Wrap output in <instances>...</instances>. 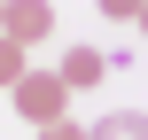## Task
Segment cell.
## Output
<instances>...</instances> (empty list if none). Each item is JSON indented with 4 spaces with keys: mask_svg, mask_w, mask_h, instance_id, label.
I'll use <instances>...</instances> for the list:
<instances>
[{
    "mask_svg": "<svg viewBox=\"0 0 148 140\" xmlns=\"http://www.w3.org/2000/svg\"><path fill=\"white\" fill-rule=\"evenodd\" d=\"M8 94H16V117H23V125H55V117H70V86H62V70H23Z\"/></svg>",
    "mask_w": 148,
    "mask_h": 140,
    "instance_id": "obj_1",
    "label": "cell"
},
{
    "mask_svg": "<svg viewBox=\"0 0 148 140\" xmlns=\"http://www.w3.org/2000/svg\"><path fill=\"white\" fill-rule=\"evenodd\" d=\"M0 31H8L16 47L55 39V0H0Z\"/></svg>",
    "mask_w": 148,
    "mask_h": 140,
    "instance_id": "obj_2",
    "label": "cell"
},
{
    "mask_svg": "<svg viewBox=\"0 0 148 140\" xmlns=\"http://www.w3.org/2000/svg\"><path fill=\"white\" fill-rule=\"evenodd\" d=\"M55 70H62V86H70V94H86V86H101V78H109V55H101V47H70Z\"/></svg>",
    "mask_w": 148,
    "mask_h": 140,
    "instance_id": "obj_3",
    "label": "cell"
},
{
    "mask_svg": "<svg viewBox=\"0 0 148 140\" xmlns=\"http://www.w3.org/2000/svg\"><path fill=\"white\" fill-rule=\"evenodd\" d=\"M86 140H148V109H109Z\"/></svg>",
    "mask_w": 148,
    "mask_h": 140,
    "instance_id": "obj_4",
    "label": "cell"
},
{
    "mask_svg": "<svg viewBox=\"0 0 148 140\" xmlns=\"http://www.w3.org/2000/svg\"><path fill=\"white\" fill-rule=\"evenodd\" d=\"M23 55H31V47H16V39H8V31H0V94H8V86H16V78H23V70H31V62H23Z\"/></svg>",
    "mask_w": 148,
    "mask_h": 140,
    "instance_id": "obj_5",
    "label": "cell"
},
{
    "mask_svg": "<svg viewBox=\"0 0 148 140\" xmlns=\"http://www.w3.org/2000/svg\"><path fill=\"white\" fill-rule=\"evenodd\" d=\"M94 8H101V16H117V23H140V8H148V0H94Z\"/></svg>",
    "mask_w": 148,
    "mask_h": 140,
    "instance_id": "obj_6",
    "label": "cell"
},
{
    "mask_svg": "<svg viewBox=\"0 0 148 140\" xmlns=\"http://www.w3.org/2000/svg\"><path fill=\"white\" fill-rule=\"evenodd\" d=\"M39 140H86V132H78L70 117H55V125H39Z\"/></svg>",
    "mask_w": 148,
    "mask_h": 140,
    "instance_id": "obj_7",
    "label": "cell"
},
{
    "mask_svg": "<svg viewBox=\"0 0 148 140\" xmlns=\"http://www.w3.org/2000/svg\"><path fill=\"white\" fill-rule=\"evenodd\" d=\"M140 39H148V8H140Z\"/></svg>",
    "mask_w": 148,
    "mask_h": 140,
    "instance_id": "obj_8",
    "label": "cell"
}]
</instances>
